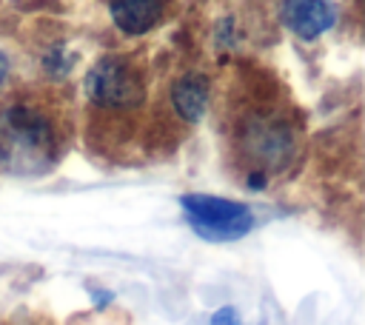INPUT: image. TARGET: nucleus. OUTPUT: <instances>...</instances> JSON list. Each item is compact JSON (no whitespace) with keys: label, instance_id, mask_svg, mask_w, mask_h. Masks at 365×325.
<instances>
[{"label":"nucleus","instance_id":"f257e3e1","mask_svg":"<svg viewBox=\"0 0 365 325\" xmlns=\"http://www.w3.org/2000/svg\"><path fill=\"white\" fill-rule=\"evenodd\" d=\"M228 151L242 171L248 191H262L288 171L302 151V125L297 111L274 91H245L228 108Z\"/></svg>","mask_w":365,"mask_h":325},{"label":"nucleus","instance_id":"f03ea898","mask_svg":"<svg viewBox=\"0 0 365 325\" xmlns=\"http://www.w3.org/2000/svg\"><path fill=\"white\" fill-rule=\"evenodd\" d=\"M71 140L68 108L40 88L0 100V174L34 180L57 168Z\"/></svg>","mask_w":365,"mask_h":325},{"label":"nucleus","instance_id":"7ed1b4c3","mask_svg":"<svg viewBox=\"0 0 365 325\" xmlns=\"http://www.w3.org/2000/svg\"><path fill=\"white\" fill-rule=\"evenodd\" d=\"M86 100L100 114H137L145 108L151 80L148 66L128 51H108L83 77Z\"/></svg>","mask_w":365,"mask_h":325},{"label":"nucleus","instance_id":"20e7f679","mask_svg":"<svg viewBox=\"0 0 365 325\" xmlns=\"http://www.w3.org/2000/svg\"><path fill=\"white\" fill-rule=\"evenodd\" d=\"M180 208L191 231L208 242H231L254 228V211L245 202L217 194H182Z\"/></svg>","mask_w":365,"mask_h":325},{"label":"nucleus","instance_id":"39448f33","mask_svg":"<svg viewBox=\"0 0 365 325\" xmlns=\"http://www.w3.org/2000/svg\"><path fill=\"white\" fill-rule=\"evenodd\" d=\"M282 26L299 40H317L336 23L334 0H279Z\"/></svg>","mask_w":365,"mask_h":325},{"label":"nucleus","instance_id":"423d86ee","mask_svg":"<svg viewBox=\"0 0 365 325\" xmlns=\"http://www.w3.org/2000/svg\"><path fill=\"white\" fill-rule=\"evenodd\" d=\"M211 100V80L202 71H180L168 83V108L182 125H194L205 117Z\"/></svg>","mask_w":365,"mask_h":325},{"label":"nucleus","instance_id":"0eeeda50","mask_svg":"<svg viewBox=\"0 0 365 325\" xmlns=\"http://www.w3.org/2000/svg\"><path fill=\"white\" fill-rule=\"evenodd\" d=\"M108 17L125 37H143L165 17V0H108Z\"/></svg>","mask_w":365,"mask_h":325},{"label":"nucleus","instance_id":"6e6552de","mask_svg":"<svg viewBox=\"0 0 365 325\" xmlns=\"http://www.w3.org/2000/svg\"><path fill=\"white\" fill-rule=\"evenodd\" d=\"M74 60H77V57L66 48V43H54V46H48V48L40 54V68H43L46 77H51V80H63V77L71 74Z\"/></svg>","mask_w":365,"mask_h":325},{"label":"nucleus","instance_id":"1a4fd4ad","mask_svg":"<svg viewBox=\"0 0 365 325\" xmlns=\"http://www.w3.org/2000/svg\"><path fill=\"white\" fill-rule=\"evenodd\" d=\"M211 325H242V319H240L237 308H231V305H222L220 311H214V316H211Z\"/></svg>","mask_w":365,"mask_h":325},{"label":"nucleus","instance_id":"9d476101","mask_svg":"<svg viewBox=\"0 0 365 325\" xmlns=\"http://www.w3.org/2000/svg\"><path fill=\"white\" fill-rule=\"evenodd\" d=\"M6 80H9V60H6V54L0 51V91H3Z\"/></svg>","mask_w":365,"mask_h":325}]
</instances>
